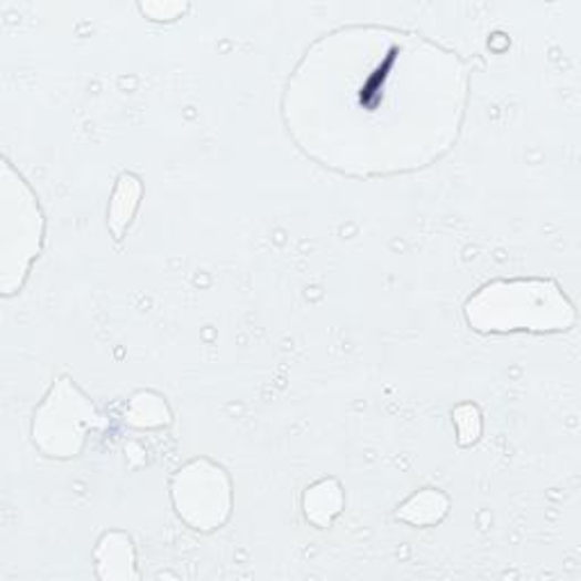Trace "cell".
<instances>
[{
    "label": "cell",
    "instance_id": "6da1fadb",
    "mask_svg": "<svg viewBox=\"0 0 581 581\" xmlns=\"http://www.w3.org/2000/svg\"><path fill=\"white\" fill-rule=\"evenodd\" d=\"M475 332H561L574 323V309L550 280H498L479 289L466 304Z\"/></svg>",
    "mask_w": 581,
    "mask_h": 581
},
{
    "label": "cell",
    "instance_id": "7a4b0ae2",
    "mask_svg": "<svg viewBox=\"0 0 581 581\" xmlns=\"http://www.w3.org/2000/svg\"><path fill=\"white\" fill-rule=\"evenodd\" d=\"M98 414L69 380H60L34 416V440L51 457H75L86 429L98 425Z\"/></svg>",
    "mask_w": 581,
    "mask_h": 581
},
{
    "label": "cell",
    "instance_id": "3957f363",
    "mask_svg": "<svg viewBox=\"0 0 581 581\" xmlns=\"http://www.w3.org/2000/svg\"><path fill=\"white\" fill-rule=\"evenodd\" d=\"M173 500L194 529H216L230 516L228 477L207 459L191 461L173 479Z\"/></svg>",
    "mask_w": 581,
    "mask_h": 581
},
{
    "label": "cell",
    "instance_id": "277c9868",
    "mask_svg": "<svg viewBox=\"0 0 581 581\" xmlns=\"http://www.w3.org/2000/svg\"><path fill=\"white\" fill-rule=\"evenodd\" d=\"M142 196H144V185L139 177L134 173H123L116 180V187L110 200V209H107V226L116 241L125 237L134 214H137L139 209Z\"/></svg>",
    "mask_w": 581,
    "mask_h": 581
},
{
    "label": "cell",
    "instance_id": "5b68a950",
    "mask_svg": "<svg viewBox=\"0 0 581 581\" xmlns=\"http://www.w3.org/2000/svg\"><path fill=\"white\" fill-rule=\"evenodd\" d=\"M96 566L103 579H129L134 572V550L127 533H105L96 548Z\"/></svg>",
    "mask_w": 581,
    "mask_h": 581
},
{
    "label": "cell",
    "instance_id": "8992f818",
    "mask_svg": "<svg viewBox=\"0 0 581 581\" xmlns=\"http://www.w3.org/2000/svg\"><path fill=\"white\" fill-rule=\"evenodd\" d=\"M343 509V488L336 479H321L304 494V516L319 527H330Z\"/></svg>",
    "mask_w": 581,
    "mask_h": 581
},
{
    "label": "cell",
    "instance_id": "52a82bcc",
    "mask_svg": "<svg viewBox=\"0 0 581 581\" xmlns=\"http://www.w3.org/2000/svg\"><path fill=\"white\" fill-rule=\"evenodd\" d=\"M448 509H450L448 496H443L440 490L425 488L397 509V518L416 527H432L445 518Z\"/></svg>",
    "mask_w": 581,
    "mask_h": 581
},
{
    "label": "cell",
    "instance_id": "ba28073f",
    "mask_svg": "<svg viewBox=\"0 0 581 581\" xmlns=\"http://www.w3.org/2000/svg\"><path fill=\"white\" fill-rule=\"evenodd\" d=\"M125 421L134 427L142 429H153V427H164L170 423V412L166 407V402L155 395V393H139L134 395L132 402L125 409Z\"/></svg>",
    "mask_w": 581,
    "mask_h": 581
},
{
    "label": "cell",
    "instance_id": "9c48e42d",
    "mask_svg": "<svg viewBox=\"0 0 581 581\" xmlns=\"http://www.w3.org/2000/svg\"><path fill=\"white\" fill-rule=\"evenodd\" d=\"M455 425H457V434H459V445H473L479 434H481V414L475 405H459L453 412Z\"/></svg>",
    "mask_w": 581,
    "mask_h": 581
},
{
    "label": "cell",
    "instance_id": "30bf717a",
    "mask_svg": "<svg viewBox=\"0 0 581 581\" xmlns=\"http://www.w3.org/2000/svg\"><path fill=\"white\" fill-rule=\"evenodd\" d=\"M189 10L187 3H151V6H142V12L153 19V21H175L180 19L185 12Z\"/></svg>",
    "mask_w": 581,
    "mask_h": 581
}]
</instances>
